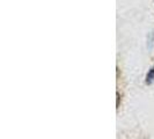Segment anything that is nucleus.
I'll return each mask as SVG.
<instances>
[{"label":"nucleus","mask_w":154,"mask_h":139,"mask_svg":"<svg viewBox=\"0 0 154 139\" xmlns=\"http://www.w3.org/2000/svg\"><path fill=\"white\" fill-rule=\"evenodd\" d=\"M146 84L147 85H151V84H153L154 82V66L152 69L148 71V73H147L146 76Z\"/></svg>","instance_id":"f257e3e1"},{"label":"nucleus","mask_w":154,"mask_h":139,"mask_svg":"<svg viewBox=\"0 0 154 139\" xmlns=\"http://www.w3.org/2000/svg\"><path fill=\"white\" fill-rule=\"evenodd\" d=\"M119 106V93H117V107Z\"/></svg>","instance_id":"f03ea898"}]
</instances>
